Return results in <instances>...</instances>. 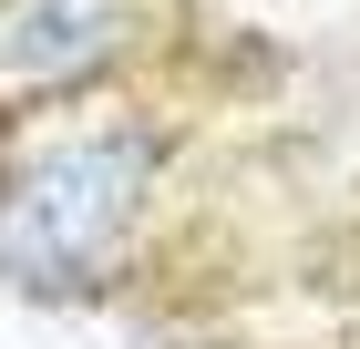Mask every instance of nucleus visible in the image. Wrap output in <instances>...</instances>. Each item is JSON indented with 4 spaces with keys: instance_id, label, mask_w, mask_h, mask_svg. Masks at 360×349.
Listing matches in <instances>:
<instances>
[{
    "instance_id": "obj_2",
    "label": "nucleus",
    "mask_w": 360,
    "mask_h": 349,
    "mask_svg": "<svg viewBox=\"0 0 360 349\" xmlns=\"http://www.w3.org/2000/svg\"><path fill=\"white\" fill-rule=\"evenodd\" d=\"M155 0H0V82L21 103L113 93V72L144 52Z\"/></svg>"
},
{
    "instance_id": "obj_1",
    "label": "nucleus",
    "mask_w": 360,
    "mask_h": 349,
    "mask_svg": "<svg viewBox=\"0 0 360 349\" xmlns=\"http://www.w3.org/2000/svg\"><path fill=\"white\" fill-rule=\"evenodd\" d=\"M165 134L113 93L21 103L0 144V277L31 298H93L113 288L124 246L144 237Z\"/></svg>"
}]
</instances>
